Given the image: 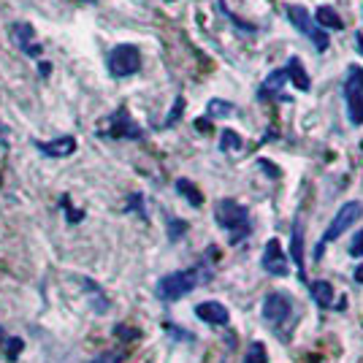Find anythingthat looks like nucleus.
<instances>
[{
	"label": "nucleus",
	"instance_id": "f257e3e1",
	"mask_svg": "<svg viewBox=\"0 0 363 363\" xmlns=\"http://www.w3.org/2000/svg\"><path fill=\"white\" fill-rule=\"evenodd\" d=\"M214 220L223 225L225 230H230V242H239L242 236L249 233V223H247V209L230 198H223L214 209Z\"/></svg>",
	"mask_w": 363,
	"mask_h": 363
},
{
	"label": "nucleus",
	"instance_id": "f03ea898",
	"mask_svg": "<svg viewBox=\"0 0 363 363\" xmlns=\"http://www.w3.org/2000/svg\"><path fill=\"white\" fill-rule=\"evenodd\" d=\"M361 214H363V206L358 204V201H347L342 209L336 211V217L331 220L328 230L323 233V242H320V247H317V252H315V258H320V255H323V247L328 244V242H336L344 230L352 228V225L361 220Z\"/></svg>",
	"mask_w": 363,
	"mask_h": 363
},
{
	"label": "nucleus",
	"instance_id": "7ed1b4c3",
	"mask_svg": "<svg viewBox=\"0 0 363 363\" xmlns=\"http://www.w3.org/2000/svg\"><path fill=\"white\" fill-rule=\"evenodd\" d=\"M138 68H141V52L131 44H119L109 52V74L112 77H133Z\"/></svg>",
	"mask_w": 363,
	"mask_h": 363
},
{
	"label": "nucleus",
	"instance_id": "20e7f679",
	"mask_svg": "<svg viewBox=\"0 0 363 363\" xmlns=\"http://www.w3.org/2000/svg\"><path fill=\"white\" fill-rule=\"evenodd\" d=\"M198 285V274L195 271H176V274H169L157 282V296L163 301H176L182 296H187L192 287Z\"/></svg>",
	"mask_w": 363,
	"mask_h": 363
},
{
	"label": "nucleus",
	"instance_id": "39448f33",
	"mask_svg": "<svg viewBox=\"0 0 363 363\" xmlns=\"http://www.w3.org/2000/svg\"><path fill=\"white\" fill-rule=\"evenodd\" d=\"M344 98L350 109V122L363 125V68H352L344 81Z\"/></svg>",
	"mask_w": 363,
	"mask_h": 363
},
{
	"label": "nucleus",
	"instance_id": "423d86ee",
	"mask_svg": "<svg viewBox=\"0 0 363 363\" xmlns=\"http://www.w3.org/2000/svg\"><path fill=\"white\" fill-rule=\"evenodd\" d=\"M287 20H290V25H296L306 39L315 41L317 52H325V49H328V36L317 30V25L312 22V17H309V11H306L304 6H287Z\"/></svg>",
	"mask_w": 363,
	"mask_h": 363
},
{
	"label": "nucleus",
	"instance_id": "0eeeda50",
	"mask_svg": "<svg viewBox=\"0 0 363 363\" xmlns=\"http://www.w3.org/2000/svg\"><path fill=\"white\" fill-rule=\"evenodd\" d=\"M106 136H109V138H141L144 131L131 119L128 109L119 106L114 114H112V119H109V131H106Z\"/></svg>",
	"mask_w": 363,
	"mask_h": 363
},
{
	"label": "nucleus",
	"instance_id": "6e6552de",
	"mask_svg": "<svg viewBox=\"0 0 363 363\" xmlns=\"http://www.w3.org/2000/svg\"><path fill=\"white\" fill-rule=\"evenodd\" d=\"M293 312V301L287 298L285 293H268L263 301V317L271 325H282Z\"/></svg>",
	"mask_w": 363,
	"mask_h": 363
},
{
	"label": "nucleus",
	"instance_id": "1a4fd4ad",
	"mask_svg": "<svg viewBox=\"0 0 363 363\" xmlns=\"http://www.w3.org/2000/svg\"><path fill=\"white\" fill-rule=\"evenodd\" d=\"M263 268L274 277H285L290 271V263H287V255L282 252V244L277 239H271L266 244V252H263Z\"/></svg>",
	"mask_w": 363,
	"mask_h": 363
},
{
	"label": "nucleus",
	"instance_id": "9d476101",
	"mask_svg": "<svg viewBox=\"0 0 363 363\" xmlns=\"http://www.w3.org/2000/svg\"><path fill=\"white\" fill-rule=\"evenodd\" d=\"M11 36H14L17 46H20L27 58H41L44 49L33 41V25H30V22H14V25H11Z\"/></svg>",
	"mask_w": 363,
	"mask_h": 363
},
{
	"label": "nucleus",
	"instance_id": "9b49d317",
	"mask_svg": "<svg viewBox=\"0 0 363 363\" xmlns=\"http://www.w3.org/2000/svg\"><path fill=\"white\" fill-rule=\"evenodd\" d=\"M195 315L209 325H225L230 320L228 309L223 304H217V301H204V304H198L195 306Z\"/></svg>",
	"mask_w": 363,
	"mask_h": 363
},
{
	"label": "nucleus",
	"instance_id": "f8f14e48",
	"mask_svg": "<svg viewBox=\"0 0 363 363\" xmlns=\"http://www.w3.org/2000/svg\"><path fill=\"white\" fill-rule=\"evenodd\" d=\"M41 152L49 154V157H65L77 150V138L74 136H60L55 141H46V144H36Z\"/></svg>",
	"mask_w": 363,
	"mask_h": 363
},
{
	"label": "nucleus",
	"instance_id": "ddd939ff",
	"mask_svg": "<svg viewBox=\"0 0 363 363\" xmlns=\"http://www.w3.org/2000/svg\"><path fill=\"white\" fill-rule=\"evenodd\" d=\"M290 258H293L296 268L304 274V228H301V223H296V225H293V239H290Z\"/></svg>",
	"mask_w": 363,
	"mask_h": 363
},
{
	"label": "nucleus",
	"instance_id": "4468645a",
	"mask_svg": "<svg viewBox=\"0 0 363 363\" xmlns=\"http://www.w3.org/2000/svg\"><path fill=\"white\" fill-rule=\"evenodd\" d=\"M287 79H290V81H293V84H296V87H298V90H309V77H306V71H304V65H301V60L298 58H293L290 60V62H287Z\"/></svg>",
	"mask_w": 363,
	"mask_h": 363
},
{
	"label": "nucleus",
	"instance_id": "2eb2a0df",
	"mask_svg": "<svg viewBox=\"0 0 363 363\" xmlns=\"http://www.w3.org/2000/svg\"><path fill=\"white\" fill-rule=\"evenodd\" d=\"M315 20L317 25H323V27H331V30H344V22L342 17L331 8V6H320L317 11H315Z\"/></svg>",
	"mask_w": 363,
	"mask_h": 363
},
{
	"label": "nucleus",
	"instance_id": "dca6fc26",
	"mask_svg": "<svg viewBox=\"0 0 363 363\" xmlns=\"http://www.w3.org/2000/svg\"><path fill=\"white\" fill-rule=\"evenodd\" d=\"M176 192H179L182 198H187L190 206H201V204H204V192L198 190L190 179H176Z\"/></svg>",
	"mask_w": 363,
	"mask_h": 363
},
{
	"label": "nucleus",
	"instance_id": "f3484780",
	"mask_svg": "<svg viewBox=\"0 0 363 363\" xmlns=\"http://www.w3.org/2000/svg\"><path fill=\"white\" fill-rule=\"evenodd\" d=\"M287 81V71L282 68V71H274L271 77L263 81V87H260V98H271V95H277L279 90H282V84Z\"/></svg>",
	"mask_w": 363,
	"mask_h": 363
},
{
	"label": "nucleus",
	"instance_id": "a211bd4d",
	"mask_svg": "<svg viewBox=\"0 0 363 363\" xmlns=\"http://www.w3.org/2000/svg\"><path fill=\"white\" fill-rule=\"evenodd\" d=\"M309 290H312V298H315V301H317L320 306H331V304H334V287L328 285V282L317 279V282H312V285H309Z\"/></svg>",
	"mask_w": 363,
	"mask_h": 363
},
{
	"label": "nucleus",
	"instance_id": "6ab92c4d",
	"mask_svg": "<svg viewBox=\"0 0 363 363\" xmlns=\"http://www.w3.org/2000/svg\"><path fill=\"white\" fill-rule=\"evenodd\" d=\"M268 361V352L263 342H252L244 352V363H266Z\"/></svg>",
	"mask_w": 363,
	"mask_h": 363
},
{
	"label": "nucleus",
	"instance_id": "aec40b11",
	"mask_svg": "<svg viewBox=\"0 0 363 363\" xmlns=\"http://www.w3.org/2000/svg\"><path fill=\"white\" fill-rule=\"evenodd\" d=\"M230 112H233V103H228V100H220V98H214V100H209V117H211V119L228 117Z\"/></svg>",
	"mask_w": 363,
	"mask_h": 363
},
{
	"label": "nucleus",
	"instance_id": "412c9836",
	"mask_svg": "<svg viewBox=\"0 0 363 363\" xmlns=\"http://www.w3.org/2000/svg\"><path fill=\"white\" fill-rule=\"evenodd\" d=\"M220 147H223L225 152H230V150H242V136L236 133V131H223Z\"/></svg>",
	"mask_w": 363,
	"mask_h": 363
},
{
	"label": "nucleus",
	"instance_id": "4be33fe9",
	"mask_svg": "<svg viewBox=\"0 0 363 363\" xmlns=\"http://www.w3.org/2000/svg\"><path fill=\"white\" fill-rule=\"evenodd\" d=\"M185 112V98H176V103H173L171 114H169V119L163 122V128H171V125H176L179 122V114Z\"/></svg>",
	"mask_w": 363,
	"mask_h": 363
},
{
	"label": "nucleus",
	"instance_id": "5701e85b",
	"mask_svg": "<svg viewBox=\"0 0 363 363\" xmlns=\"http://www.w3.org/2000/svg\"><path fill=\"white\" fill-rule=\"evenodd\" d=\"M22 347H25L22 339H6V355H8V361H17V355L22 352Z\"/></svg>",
	"mask_w": 363,
	"mask_h": 363
},
{
	"label": "nucleus",
	"instance_id": "b1692460",
	"mask_svg": "<svg viewBox=\"0 0 363 363\" xmlns=\"http://www.w3.org/2000/svg\"><path fill=\"white\" fill-rule=\"evenodd\" d=\"M62 209H65V214H68V223H79L81 217H84V211H77L74 206H71V201H68V195L62 198Z\"/></svg>",
	"mask_w": 363,
	"mask_h": 363
},
{
	"label": "nucleus",
	"instance_id": "393cba45",
	"mask_svg": "<svg viewBox=\"0 0 363 363\" xmlns=\"http://www.w3.org/2000/svg\"><path fill=\"white\" fill-rule=\"evenodd\" d=\"M350 255H352V258H361L363 255V230H358V236L352 239V244H350Z\"/></svg>",
	"mask_w": 363,
	"mask_h": 363
},
{
	"label": "nucleus",
	"instance_id": "a878e982",
	"mask_svg": "<svg viewBox=\"0 0 363 363\" xmlns=\"http://www.w3.org/2000/svg\"><path fill=\"white\" fill-rule=\"evenodd\" d=\"M185 230H187V223H185V220H171V230H169V236H171V239H179Z\"/></svg>",
	"mask_w": 363,
	"mask_h": 363
},
{
	"label": "nucleus",
	"instance_id": "bb28decb",
	"mask_svg": "<svg viewBox=\"0 0 363 363\" xmlns=\"http://www.w3.org/2000/svg\"><path fill=\"white\" fill-rule=\"evenodd\" d=\"M95 363H119V355H117V352H106V355H100Z\"/></svg>",
	"mask_w": 363,
	"mask_h": 363
},
{
	"label": "nucleus",
	"instance_id": "cd10ccee",
	"mask_svg": "<svg viewBox=\"0 0 363 363\" xmlns=\"http://www.w3.org/2000/svg\"><path fill=\"white\" fill-rule=\"evenodd\" d=\"M0 144H3V147L8 144V128H6V122H3V119H0Z\"/></svg>",
	"mask_w": 363,
	"mask_h": 363
},
{
	"label": "nucleus",
	"instance_id": "c85d7f7f",
	"mask_svg": "<svg viewBox=\"0 0 363 363\" xmlns=\"http://www.w3.org/2000/svg\"><path fill=\"white\" fill-rule=\"evenodd\" d=\"M195 128H198V131H209L211 125H209V119H198V122H195Z\"/></svg>",
	"mask_w": 363,
	"mask_h": 363
},
{
	"label": "nucleus",
	"instance_id": "c756f323",
	"mask_svg": "<svg viewBox=\"0 0 363 363\" xmlns=\"http://www.w3.org/2000/svg\"><path fill=\"white\" fill-rule=\"evenodd\" d=\"M41 77H46V74H49V71H52V65H49V62H41Z\"/></svg>",
	"mask_w": 363,
	"mask_h": 363
},
{
	"label": "nucleus",
	"instance_id": "7c9ffc66",
	"mask_svg": "<svg viewBox=\"0 0 363 363\" xmlns=\"http://www.w3.org/2000/svg\"><path fill=\"white\" fill-rule=\"evenodd\" d=\"M355 282H361V285H363V266L355 268Z\"/></svg>",
	"mask_w": 363,
	"mask_h": 363
},
{
	"label": "nucleus",
	"instance_id": "2f4dec72",
	"mask_svg": "<svg viewBox=\"0 0 363 363\" xmlns=\"http://www.w3.org/2000/svg\"><path fill=\"white\" fill-rule=\"evenodd\" d=\"M355 41H358V49H361V55H363V33H358V36H355Z\"/></svg>",
	"mask_w": 363,
	"mask_h": 363
},
{
	"label": "nucleus",
	"instance_id": "473e14b6",
	"mask_svg": "<svg viewBox=\"0 0 363 363\" xmlns=\"http://www.w3.org/2000/svg\"><path fill=\"white\" fill-rule=\"evenodd\" d=\"M0 344H6V339H3V328H0Z\"/></svg>",
	"mask_w": 363,
	"mask_h": 363
},
{
	"label": "nucleus",
	"instance_id": "72a5a7b5",
	"mask_svg": "<svg viewBox=\"0 0 363 363\" xmlns=\"http://www.w3.org/2000/svg\"><path fill=\"white\" fill-rule=\"evenodd\" d=\"M0 182H3V179H0Z\"/></svg>",
	"mask_w": 363,
	"mask_h": 363
}]
</instances>
